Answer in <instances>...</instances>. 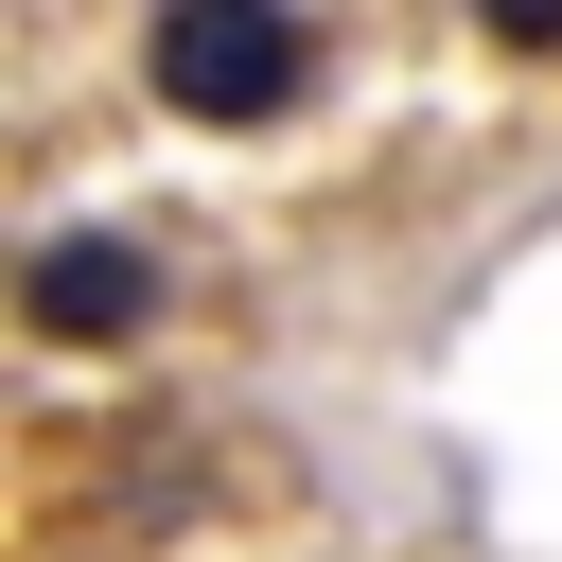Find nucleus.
Here are the masks:
<instances>
[{"mask_svg": "<svg viewBox=\"0 0 562 562\" xmlns=\"http://www.w3.org/2000/svg\"><path fill=\"white\" fill-rule=\"evenodd\" d=\"M140 88H158V123L246 140V123H281L316 88V18L299 0H158L140 18Z\"/></svg>", "mask_w": 562, "mask_h": 562, "instance_id": "obj_1", "label": "nucleus"}, {"mask_svg": "<svg viewBox=\"0 0 562 562\" xmlns=\"http://www.w3.org/2000/svg\"><path fill=\"white\" fill-rule=\"evenodd\" d=\"M140 316H158V246L140 228H53L35 281H18V334L35 351H123Z\"/></svg>", "mask_w": 562, "mask_h": 562, "instance_id": "obj_2", "label": "nucleus"}, {"mask_svg": "<svg viewBox=\"0 0 562 562\" xmlns=\"http://www.w3.org/2000/svg\"><path fill=\"white\" fill-rule=\"evenodd\" d=\"M474 35H492V53H527V70H562V0H474Z\"/></svg>", "mask_w": 562, "mask_h": 562, "instance_id": "obj_3", "label": "nucleus"}]
</instances>
